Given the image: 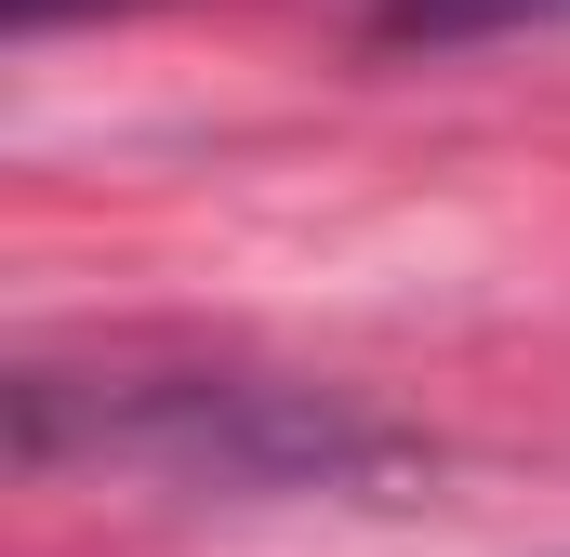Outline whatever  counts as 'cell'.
I'll return each instance as SVG.
<instances>
[{"instance_id": "cell-3", "label": "cell", "mask_w": 570, "mask_h": 557, "mask_svg": "<svg viewBox=\"0 0 570 557\" xmlns=\"http://www.w3.org/2000/svg\"><path fill=\"white\" fill-rule=\"evenodd\" d=\"M80 13H146V0H0L13 40H53V27H80Z\"/></svg>"}, {"instance_id": "cell-2", "label": "cell", "mask_w": 570, "mask_h": 557, "mask_svg": "<svg viewBox=\"0 0 570 557\" xmlns=\"http://www.w3.org/2000/svg\"><path fill=\"white\" fill-rule=\"evenodd\" d=\"M570 0H372L385 40H504V27H558Z\"/></svg>"}, {"instance_id": "cell-1", "label": "cell", "mask_w": 570, "mask_h": 557, "mask_svg": "<svg viewBox=\"0 0 570 557\" xmlns=\"http://www.w3.org/2000/svg\"><path fill=\"white\" fill-rule=\"evenodd\" d=\"M134 465L173 491H345L385 478L412 438L332 385H266V372H13V465Z\"/></svg>"}]
</instances>
